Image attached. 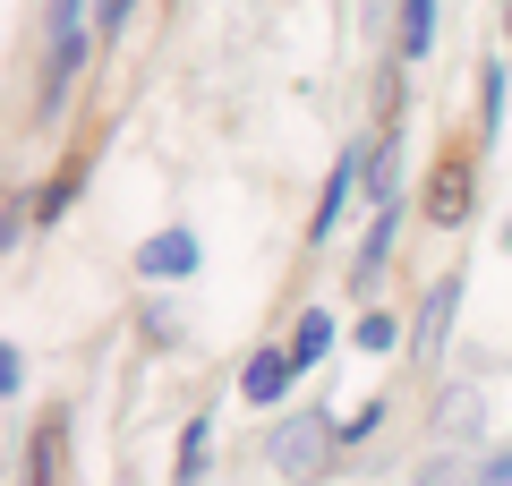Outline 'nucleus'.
<instances>
[{
	"mask_svg": "<svg viewBox=\"0 0 512 486\" xmlns=\"http://www.w3.org/2000/svg\"><path fill=\"white\" fill-rule=\"evenodd\" d=\"M94 26H103V0H52V9H43V120L69 103L77 69H86V52H94Z\"/></svg>",
	"mask_w": 512,
	"mask_h": 486,
	"instance_id": "1",
	"label": "nucleus"
},
{
	"mask_svg": "<svg viewBox=\"0 0 512 486\" xmlns=\"http://www.w3.org/2000/svg\"><path fill=\"white\" fill-rule=\"evenodd\" d=\"M333 444H342V418H325V410L282 418V427H274V469H282V478H316Z\"/></svg>",
	"mask_w": 512,
	"mask_h": 486,
	"instance_id": "2",
	"label": "nucleus"
},
{
	"mask_svg": "<svg viewBox=\"0 0 512 486\" xmlns=\"http://www.w3.org/2000/svg\"><path fill=\"white\" fill-rule=\"evenodd\" d=\"M470 205H478V162H470V154H436L419 214L436 222V231H461V222H470Z\"/></svg>",
	"mask_w": 512,
	"mask_h": 486,
	"instance_id": "3",
	"label": "nucleus"
},
{
	"mask_svg": "<svg viewBox=\"0 0 512 486\" xmlns=\"http://www.w3.org/2000/svg\"><path fill=\"white\" fill-rule=\"evenodd\" d=\"M461 282H470V273H444V282L419 299V324H410V359H427V367L444 359V333H453V316H461Z\"/></svg>",
	"mask_w": 512,
	"mask_h": 486,
	"instance_id": "4",
	"label": "nucleus"
},
{
	"mask_svg": "<svg viewBox=\"0 0 512 486\" xmlns=\"http://www.w3.org/2000/svg\"><path fill=\"white\" fill-rule=\"evenodd\" d=\"M359 180H367V154H359V145H350V154H342V162H333V171H325V188H316L308 239H333V231H342V205H350V188H359Z\"/></svg>",
	"mask_w": 512,
	"mask_h": 486,
	"instance_id": "5",
	"label": "nucleus"
},
{
	"mask_svg": "<svg viewBox=\"0 0 512 486\" xmlns=\"http://www.w3.org/2000/svg\"><path fill=\"white\" fill-rule=\"evenodd\" d=\"M137 273H146V282H188V273H197V231H154L146 248H137Z\"/></svg>",
	"mask_w": 512,
	"mask_h": 486,
	"instance_id": "6",
	"label": "nucleus"
},
{
	"mask_svg": "<svg viewBox=\"0 0 512 486\" xmlns=\"http://www.w3.org/2000/svg\"><path fill=\"white\" fill-rule=\"evenodd\" d=\"M291 376H299V367H291V350H256V359L239 367V393H248L256 410H282V393H291Z\"/></svg>",
	"mask_w": 512,
	"mask_h": 486,
	"instance_id": "7",
	"label": "nucleus"
},
{
	"mask_svg": "<svg viewBox=\"0 0 512 486\" xmlns=\"http://www.w3.org/2000/svg\"><path fill=\"white\" fill-rule=\"evenodd\" d=\"M282 350H291V367L308 376L316 359H333V316H325V307H308V316L291 324V342H282Z\"/></svg>",
	"mask_w": 512,
	"mask_h": 486,
	"instance_id": "8",
	"label": "nucleus"
},
{
	"mask_svg": "<svg viewBox=\"0 0 512 486\" xmlns=\"http://www.w3.org/2000/svg\"><path fill=\"white\" fill-rule=\"evenodd\" d=\"M77 188H86V162H60L52 180L35 188V222H60V214H69V205H77Z\"/></svg>",
	"mask_w": 512,
	"mask_h": 486,
	"instance_id": "9",
	"label": "nucleus"
},
{
	"mask_svg": "<svg viewBox=\"0 0 512 486\" xmlns=\"http://www.w3.org/2000/svg\"><path fill=\"white\" fill-rule=\"evenodd\" d=\"M26 486H60V418L26 435Z\"/></svg>",
	"mask_w": 512,
	"mask_h": 486,
	"instance_id": "10",
	"label": "nucleus"
},
{
	"mask_svg": "<svg viewBox=\"0 0 512 486\" xmlns=\"http://www.w3.org/2000/svg\"><path fill=\"white\" fill-rule=\"evenodd\" d=\"M436 9H444V0H402V60H427V43H436Z\"/></svg>",
	"mask_w": 512,
	"mask_h": 486,
	"instance_id": "11",
	"label": "nucleus"
},
{
	"mask_svg": "<svg viewBox=\"0 0 512 486\" xmlns=\"http://www.w3.org/2000/svg\"><path fill=\"white\" fill-rule=\"evenodd\" d=\"M495 128H504V60L478 69V137H495Z\"/></svg>",
	"mask_w": 512,
	"mask_h": 486,
	"instance_id": "12",
	"label": "nucleus"
},
{
	"mask_svg": "<svg viewBox=\"0 0 512 486\" xmlns=\"http://www.w3.org/2000/svg\"><path fill=\"white\" fill-rule=\"evenodd\" d=\"M205 452H214V427H205V418H188V435H180V478H197Z\"/></svg>",
	"mask_w": 512,
	"mask_h": 486,
	"instance_id": "13",
	"label": "nucleus"
},
{
	"mask_svg": "<svg viewBox=\"0 0 512 486\" xmlns=\"http://www.w3.org/2000/svg\"><path fill=\"white\" fill-rule=\"evenodd\" d=\"M393 342H402V324L384 316V307H376V316H359V350H393Z\"/></svg>",
	"mask_w": 512,
	"mask_h": 486,
	"instance_id": "14",
	"label": "nucleus"
},
{
	"mask_svg": "<svg viewBox=\"0 0 512 486\" xmlns=\"http://www.w3.org/2000/svg\"><path fill=\"white\" fill-rule=\"evenodd\" d=\"M384 427V401H359V410L342 418V444H359V435H376Z\"/></svg>",
	"mask_w": 512,
	"mask_h": 486,
	"instance_id": "15",
	"label": "nucleus"
},
{
	"mask_svg": "<svg viewBox=\"0 0 512 486\" xmlns=\"http://www.w3.org/2000/svg\"><path fill=\"white\" fill-rule=\"evenodd\" d=\"M0 393H9V401L26 393V359H18V342H0Z\"/></svg>",
	"mask_w": 512,
	"mask_h": 486,
	"instance_id": "16",
	"label": "nucleus"
},
{
	"mask_svg": "<svg viewBox=\"0 0 512 486\" xmlns=\"http://www.w3.org/2000/svg\"><path fill=\"white\" fill-rule=\"evenodd\" d=\"M478 486H512V452H495V461L478 469Z\"/></svg>",
	"mask_w": 512,
	"mask_h": 486,
	"instance_id": "17",
	"label": "nucleus"
},
{
	"mask_svg": "<svg viewBox=\"0 0 512 486\" xmlns=\"http://www.w3.org/2000/svg\"><path fill=\"white\" fill-rule=\"evenodd\" d=\"M120 18H128V0H103V35H120Z\"/></svg>",
	"mask_w": 512,
	"mask_h": 486,
	"instance_id": "18",
	"label": "nucleus"
},
{
	"mask_svg": "<svg viewBox=\"0 0 512 486\" xmlns=\"http://www.w3.org/2000/svg\"><path fill=\"white\" fill-rule=\"evenodd\" d=\"M419 486H453V469H419Z\"/></svg>",
	"mask_w": 512,
	"mask_h": 486,
	"instance_id": "19",
	"label": "nucleus"
},
{
	"mask_svg": "<svg viewBox=\"0 0 512 486\" xmlns=\"http://www.w3.org/2000/svg\"><path fill=\"white\" fill-rule=\"evenodd\" d=\"M504 35H512V0H504Z\"/></svg>",
	"mask_w": 512,
	"mask_h": 486,
	"instance_id": "20",
	"label": "nucleus"
},
{
	"mask_svg": "<svg viewBox=\"0 0 512 486\" xmlns=\"http://www.w3.org/2000/svg\"><path fill=\"white\" fill-rule=\"evenodd\" d=\"M504 256H512V222H504Z\"/></svg>",
	"mask_w": 512,
	"mask_h": 486,
	"instance_id": "21",
	"label": "nucleus"
},
{
	"mask_svg": "<svg viewBox=\"0 0 512 486\" xmlns=\"http://www.w3.org/2000/svg\"><path fill=\"white\" fill-rule=\"evenodd\" d=\"M367 9H376V18H384V0H367Z\"/></svg>",
	"mask_w": 512,
	"mask_h": 486,
	"instance_id": "22",
	"label": "nucleus"
}]
</instances>
